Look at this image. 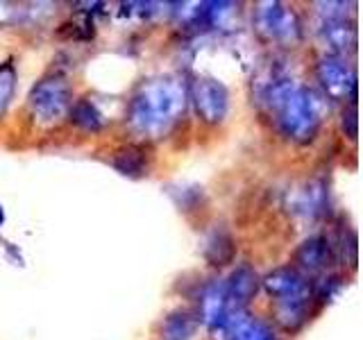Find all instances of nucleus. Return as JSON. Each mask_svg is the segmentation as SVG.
I'll return each instance as SVG.
<instances>
[{
    "label": "nucleus",
    "instance_id": "obj_11",
    "mask_svg": "<svg viewBox=\"0 0 363 340\" xmlns=\"http://www.w3.org/2000/svg\"><path fill=\"white\" fill-rule=\"evenodd\" d=\"M325 202H327L325 184L323 181H315V179L295 186L286 196L289 211L295 215H302V218H315V215L325 209Z\"/></svg>",
    "mask_w": 363,
    "mask_h": 340
},
{
    "label": "nucleus",
    "instance_id": "obj_12",
    "mask_svg": "<svg viewBox=\"0 0 363 340\" xmlns=\"http://www.w3.org/2000/svg\"><path fill=\"white\" fill-rule=\"evenodd\" d=\"M227 302H230L232 311H245V304L255 298V293L259 288L257 272L250 266H238L232 270V275L223 279Z\"/></svg>",
    "mask_w": 363,
    "mask_h": 340
},
{
    "label": "nucleus",
    "instance_id": "obj_10",
    "mask_svg": "<svg viewBox=\"0 0 363 340\" xmlns=\"http://www.w3.org/2000/svg\"><path fill=\"white\" fill-rule=\"evenodd\" d=\"M318 39L329 50V55L343 57L354 50L357 28L347 18H323L320 28H318Z\"/></svg>",
    "mask_w": 363,
    "mask_h": 340
},
{
    "label": "nucleus",
    "instance_id": "obj_3",
    "mask_svg": "<svg viewBox=\"0 0 363 340\" xmlns=\"http://www.w3.org/2000/svg\"><path fill=\"white\" fill-rule=\"evenodd\" d=\"M28 107L32 118L39 125H57L73 107V94L71 86L62 75H48L41 82L32 86L28 96Z\"/></svg>",
    "mask_w": 363,
    "mask_h": 340
},
{
    "label": "nucleus",
    "instance_id": "obj_18",
    "mask_svg": "<svg viewBox=\"0 0 363 340\" xmlns=\"http://www.w3.org/2000/svg\"><path fill=\"white\" fill-rule=\"evenodd\" d=\"M204 256H207L213 266L230 264L234 259V241L225 232H213L209 236L207 245H204Z\"/></svg>",
    "mask_w": 363,
    "mask_h": 340
},
{
    "label": "nucleus",
    "instance_id": "obj_21",
    "mask_svg": "<svg viewBox=\"0 0 363 340\" xmlns=\"http://www.w3.org/2000/svg\"><path fill=\"white\" fill-rule=\"evenodd\" d=\"M11 14H14V9H9V5L0 3V23H7L11 18Z\"/></svg>",
    "mask_w": 363,
    "mask_h": 340
},
{
    "label": "nucleus",
    "instance_id": "obj_6",
    "mask_svg": "<svg viewBox=\"0 0 363 340\" xmlns=\"http://www.w3.org/2000/svg\"><path fill=\"white\" fill-rule=\"evenodd\" d=\"M189 98L193 100L198 116L209 125H218L227 116V109H230V94H227L225 84L213 77L193 79Z\"/></svg>",
    "mask_w": 363,
    "mask_h": 340
},
{
    "label": "nucleus",
    "instance_id": "obj_22",
    "mask_svg": "<svg viewBox=\"0 0 363 340\" xmlns=\"http://www.w3.org/2000/svg\"><path fill=\"white\" fill-rule=\"evenodd\" d=\"M0 220H3V213H0Z\"/></svg>",
    "mask_w": 363,
    "mask_h": 340
},
{
    "label": "nucleus",
    "instance_id": "obj_8",
    "mask_svg": "<svg viewBox=\"0 0 363 340\" xmlns=\"http://www.w3.org/2000/svg\"><path fill=\"white\" fill-rule=\"evenodd\" d=\"M209 332L213 340H275L264 322L247 315L245 311L230 313L223 322H218Z\"/></svg>",
    "mask_w": 363,
    "mask_h": 340
},
{
    "label": "nucleus",
    "instance_id": "obj_1",
    "mask_svg": "<svg viewBox=\"0 0 363 340\" xmlns=\"http://www.w3.org/2000/svg\"><path fill=\"white\" fill-rule=\"evenodd\" d=\"M189 89L177 77L166 75L143 82L128 105V123L132 132L145 139L164 136L184 113Z\"/></svg>",
    "mask_w": 363,
    "mask_h": 340
},
{
    "label": "nucleus",
    "instance_id": "obj_7",
    "mask_svg": "<svg viewBox=\"0 0 363 340\" xmlns=\"http://www.w3.org/2000/svg\"><path fill=\"white\" fill-rule=\"evenodd\" d=\"M315 75L327 98H332V100L354 98L357 73H354V68L347 64L345 57H334V55L320 57L315 66Z\"/></svg>",
    "mask_w": 363,
    "mask_h": 340
},
{
    "label": "nucleus",
    "instance_id": "obj_14",
    "mask_svg": "<svg viewBox=\"0 0 363 340\" xmlns=\"http://www.w3.org/2000/svg\"><path fill=\"white\" fill-rule=\"evenodd\" d=\"M272 313H275V322L284 332H298L311 313V293L300 295V298L275 302Z\"/></svg>",
    "mask_w": 363,
    "mask_h": 340
},
{
    "label": "nucleus",
    "instance_id": "obj_2",
    "mask_svg": "<svg viewBox=\"0 0 363 340\" xmlns=\"http://www.w3.org/2000/svg\"><path fill=\"white\" fill-rule=\"evenodd\" d=\"M325 113H327L325 98L320 94H315L313 89L298 84L286 96V100L277 107V111L272 113V118L277 120L284 136H289V139L298 143H306L315 139Z\"/></svg>",
    "mask_w": 363,
    "mask_h": 340
},
{
    "label": "nucleus",
    "instance_id": "obj_4",
    "mask_svg": "<svg viewBox=\"0 0 363 340\" xmlns=\"http://www.w3.org/2000/svg\"><path fill=\"white\" fill-rule=\"evenodd\" d=\"M255 26L266 41L295 45L302 39L298 16H295L293 9L284 7L281 3H261L255 11Z\"/></svg>",
    "mask_w": 363,
    "mask_h": 340
},
{
    "label": "nucleus",
    "instance_id": "obj_20",
    "mask_svg": "<svg viewBox=\"0 0 363 340\" xmlns=\"http://www.w3.org/2000/svg\"><path fill=\"white\" fill-rule=\"evenodd\" d=\"M343 132L350 139H357V107L354 102H350L347 111H343Z\"/></svg>",
    "mask_w": 363,
    "mask_h": 340
},
{
    "label": "nucleus",
    "instance_id": "obj_16",
    "mask_svg": "<svg viewBox=\"0 0 363 340\" xmlns=\"http://www.w3.org/2000/svg\"><path fill=\"white\" fill-rule=\"evenodd\" d=\"M198 329V317L189 311H173L162 322V340H191Z\"/></svg>",
    "mask_w": 363,
    "mask_h": 340
},
{
    "label": "nucleus",
    "instance_id": "obj_19",
    "mask_svg": "<svg viewBox=\"0 0 363 340\" xmlns=\"http://www.w3.org/2000/svg\"><path fill=\"white\" fill-rule=\"evenodd\" d=\"M16 89V71L11 64H3L0 66V116L7 111L11 96H14Z\"/></svg>",
    "mask_w": 363,
    "mask_h": 340
},
{
    "label": "nucleus",
    "instance_id": "obj_17",
    "mask_svg": "<svg viewBox=\"0 0 363 340\" xmlns=\"http://www.w3.org/2000/svg\"><path fill=\"white\" fill-rule=\"evenodd\" d=\"M111 164L116 170H121L123 175H130V177H139L147 170L145 152L139 145H123L121 150L113 152Z\"/></svg>",
    "mask_w": 363,
    "mask_h": 340
},
{
    "label": "nucleus",
    "instance_id": "obj_15",
    "mask_svg": "<svg viewBox=\"0 0 363 340\" xmlns=\"http://www.w3.org/2000/svg\"><path fill=\"white\" fill-rule=\"evenodd\" d=\"M68 113H71V120L77 125V128H82L84 132H98L107 125L105 111L98 107V102L94 98L77 100Z\"/></svg>",
    "mask_w": 363,
    "mask_h": 340
},
{
    "label": "nucleus",
    "instance_id": "obj_5",
    "mask_svg": "<svg viewBox=\"0 0 363 340\" xmlns=\"http://www.w3.org/2000/svg\"><path fill=\"white\" fill-rule=\"evenodd\" d=\"M298 86L295 84L293 75H289V71L281 64H266L261 71L255 75L252 79V96L255 102L266 109L268 113H275L277 107L281 105L291 91Z\"/></svg>",
    "mask_w": 363,
    "mask_h": 340
},
{
    "label": "nucleus",
    "instance_id": "obj_13",
    "mask_svg": "<svg viewBox=\"0 0 363 340\" xmlns=\"http://www.w3.org/2000/svg\"><path fill=\"white\" fill-rule=\"evenodd\" d=\"M332 245L325 236H311L295 252V266L304 272H320L329 266Z\"/></svg>",
    "mask_w": 363,
    "mask_h": 340
},
{
    "label": "nucleus",
    "instance_id": "obj_9",
    "mask_svg": "<svg viewBox=\"0 0 363 340\" xmlns=\"http://www.w3.org/2000/svg\"><path fill=\"white\" fill-rule=\"evenodd\" d=\"M261 286H264V290L275 302L291 300V298H300V295L311 293L309 281L302 277L300 270H295L291 266L277 268V270L268 272V275L264 277V281H261Z\"/></svg>",
    "mask_w": 363,
    "mask_h": 340
}]
</instances>
